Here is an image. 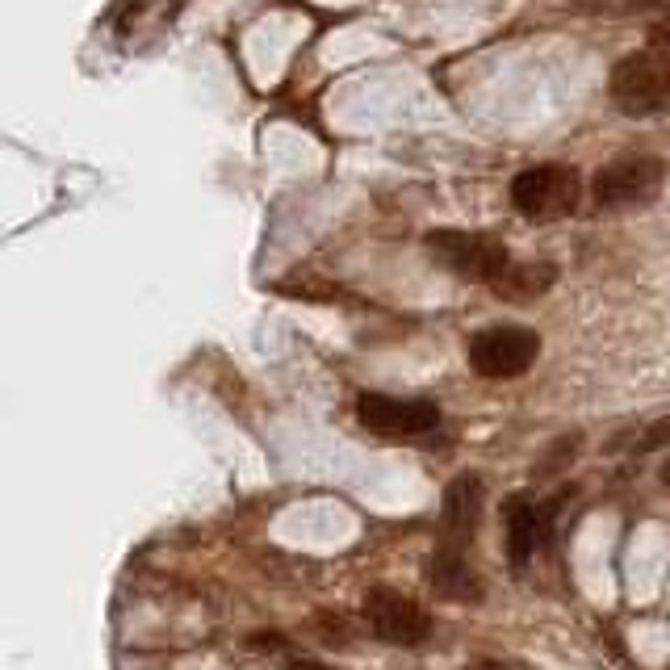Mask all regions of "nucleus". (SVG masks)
<instances>
[{"label": "nucleus", "instance_id": "obj_1", "mask_svg": "<svg viewBox=\"0 0 670 670\" xmlns=\"http://www.w3.org/2000/svg\"><path fill=\"white\" fill-rule=\"evenodd\" d=\"M428 256L440 268H449L456 281H470V285H486L495 290V281L508 272V265L515 260L508 252V243L483 235V231H431L428 240Z\"/></svg>", "mask_w": 670, "mask_h": 670}, {"label": "nucleus", "instance_id": "obj_2", "mask_svg": "<svg viewBox=\"0 0 670 670\" xmlns=\"http://www.w3.org/2000/svg\"><path fill=\"white\" fill-rule=\"evenodd\" d=\"M583 176L570 163H533L511 176V206L528 222H558L578 210Z\"/></svg>", "mask_w": 670, "mask_h": 670}, {"label": "nucleus", "instance_id": "obj_3", "mask_svg": "<svg viewBox=\"0 0 670 670\" xmlns=\"http://www.w3.org/2000/svg\"><path fill=\"white\" fill-rule=\"evenodd\" d=\"M662 185H667V163L658 156H645V151H629L595 172L590 197L599 210H642V206L658 202Z\"/></svg>", "mask_w": 670, "mask_h": 670}, {"label": "nucleus", "instance_id": "obj_4", "mask_svg": "<svg viewBox=\"0 0 670 670\" xmlns=\"http://www.w3.org/2000/svg\"><path fill=\"white\" fill-rule=\"evenodd\" d=\"M608 93L620 113L629 118H658L670 113V59L662 51H633L612 68Z\"/></svg>", "mask_w": 670, "mask_h": 670}, {"label": "nucleus", "instance_id": "obj_5", "mask_svg": "<svg viewBox=\"0 0 670 670\" xmlns=\"http://www.w3.org/2000/svg\"><path fill=\"white\" fill-rule=\"evenodd\" d=\"M465 356H470V369L486 381H511V377H524L536 365L540 336L533 327H520V322H490V327L470 336Z\"/></svg>", "mask_w": 670, "mask_h": 670}, {"label": "nucleus", "instance_id": "obj_6", "mask_svg": "<svg viewBox=\"0 0 670 670\" xmlns=\"http://www.w3.org/2000/svg\"><path fill=\"white\" fill-rule=\"evenodd\" d=\"M361 617H365V624H369V633H374L377 642L399 645V649H415V645H424L431 637V617L424 612V604L394 587L365 590Z\"/></svg>", "mask_w": 670, "mask_h": 670}, {"label": "nucleus", "instance_id": "obj_7", "mask_svg": "<svg viewBox=\"0 0 670 670\" xmlns=\"http://www.w3.org/2000/svg\"><path fill=\"white\" fill-rule=\"evenodd\" d=\"M356 419L361 428L386 440H415L440 428V406L428 399H394V394H361L356 399Z\"/></svg>", "mask_w": 670, "mask_h": 670}, {"label": "nucleus", "instance_id": "obj_8", "mask_svg": "<svg viewBox=\"0 0 670 670\" xmlns=\"http://www.w3.org/2000/svg\"><path fill=\"white\" fill-rule=\"evenodd\" d=\"M562 499H533V495H511L503 503V524H508V558L515 570L533 562L536 553L549 545L553 524H558Z\"/></svg>", "mask_w": 670, "mask_h": 670}, {"label": "nucleus", "instance_id": "obj_9", "mask_svg": "<svg viewBox=\"0 0 670 670\" xmlns=\"http://www.w3.org/2000/svg\"><path fill=\"white\" fill-rule=\"evenodd\" d=\"M483 511L486 483L478 474H456L453 483L444 486V499H440V536H436V545L470 553V545L478 536V524H483Z\"/></svg>", "mask_w": 670, "mask_h": 670}, {"label": "nucleus", "instance_id": "obj_10", "mask_svg": "<svg viewBox=\"0 0 670 670\" xmlns=\"http://www.w3.org/2000/svg\"><path fill=\"white\" fill-rule=\"evenodd\" d=\"M424 578H428V587L436 590L440 599H453V604H483V595H486L478 570L470 565V553L444 549V545L431 549L428 565H424Z\"/></svg>", "mask_w": 670, "mask_h": 670}, {"label": "nucleus", "instance_id": "obj_11", "mask_svg": "<svg viewBox=\"0 0 670 670\" xmlns=\"http://www.w3.org/2000/svg\"><path fill=\"white\" fill-rule=\"evenodd\" d=\"M553 281H558V265L549 260H511L490 294L503 302H536L553 290Z\"/></svg>", "mask_w": 670, "mask_h": 670}, {"label": "nucleus", "instance_id": "obj_12", "mask_svg": "<svg viewBox=\"0 0 670 670\" xmlns=\"http://www.w3.org/2000/svg\"><path fill=\"white\" fill-rule=\"evenodd\" d=\"M662 444H670V415H662V419H654L649 428H645V436H642V453H654V449H662Z\"/></svg>", "mask_w": 670, "mask_h": 670}, {"label": "nucleus", "instance_id": "obj_13", "mask_svg": "<svg viewBox=\"0 0 670 670\" xmlns=\"http://www.w3.org/2000/svg\"><path fill=\"white\" fill-rule=\"evenodd\" d=\"M319 629L327 633V637H331V642H340V645H349V642H352V629H349V624H344L340 617H336V612H322V617H319Z\"/></svg>", "mask_w": 670, "mask_h": 670}, {"label": "nucleus", "instance_id": "obj_14", "mask_svg": "<svg viewBox=\"0 0 670 670\" xmlns=\"http://www.w3.org/2000/svg\"><path fill=\"white\" fill-rule=\"evenodd\" d=\"M649 47L670 59V13H662L658 22H649Z\"/></svg>", "mask_w": 670, "mask_h": 670}, {"label": "nucleus", "instance_id": "obj_15", "mask_svg": "<svg viewBox=\"0 0 670 670\" xmlns=\"http://www.w3.org/2000/svg\"><path fill=\"white\" fill-rule=\"evenodd\" d=\"M290 670H336L327 662H315V658H290Z\"/></svg>", "mask_w": 670, "mask_h": 670}, {"label": "nucleus", "instance_id": "obj_16", "mask_svg": "<svg viewBox=\"0 0 670 670\" xmlns=\"http://www.w3.org/2000/svg\"><path fill=\"white\" fill-rule=\"evenodd\" d=\"M470 670H511V667H503V662H495V658H483V662H474Z\"/></svg>", "mask_w": 670, "mask_h": 670}, {"label": "nucleus", "instance_id": "obj_17", "mask_svg": "<svg viewBox=\"0 0 670 670\" xmlns=\"http://www.w3.org/2000/svg\"><path fill=\"white\" fill-rule=\"evenodd\" d=\"M662 483L670 486V461H667V465H662Z\"/></svg>", "mask_w": 670, "mask_h": 670}]
</instances>
